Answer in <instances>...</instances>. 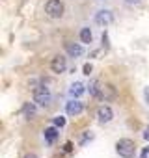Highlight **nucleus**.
Listing matches in <instances>:
<instances>
[{"label": "nucleus", "instance_id": "obj_1", "mask_svg": "<svg viewBox=\"0 0 149 158\" xmlns=\"http://www.w3.org/2000/svg\"><path fill=\"white\" fill-rule=\"evenodd\" d=\"M116 152H117L119 156H123V158H132L134 152H136V145H134L132 139L121 138V139L116 141Z\"/></svg>", "mask_w": 149, "mask_h": 158}, {"label": "nucleus", "instance_id": "obj_2", "mask_svg": "<svg viewBox=\"0 0 149 158\" xmlns=\"http://www.w3.org/2000/svg\"><path fill=\"white\" fill-rule=\"evenodd\" d=\"M63 2L62 0H47V4H45V13L50 17V19H60L63 17Z\"/></svg>", "mask_w": 149, "mask_h": 158}, {"label": "nucleus", "instance_id": "obj_3", "mask_svg": "<svg viewBox=\"0 0 149 158\" xmlns=\"http://www.w3.org/2000/svg\"><path fill=\"white\" fill-rule=\"evenodd\" d=\"M50 101H52V95H50L49 88H45V86L34 88V102H37L39 106H49Z\"/></svg>", "mask_w": 149, "mask_h": 158}, {"label": "nucleus", "instance_id": "obj_4", "mask_svg": "<svg viewBox=\"0 0 149 158\" xmlns=\"http://www.w3.org/2000/svg\"><path fill=\"white\" fill-rule=\"evenodd\" d=\"M65 112H67V115L77 117V115H80V114L84 112V104H82L79 99H71V101L65 102Z\"/></svg>", "mask_w": 149, "mask_h": 158}, {"label": "nucleus", "instance_id": "obj_5", "mask_svg": "<svg viewBox=\"0 0 149 158\" xmlns=\"http://www.w3.org/2000/svg\"><path fill=\"white\" fill-rule=\"evenodd\" d=\"M112 21H114V15L110 10H99L95 13V23L99 26H108V24H112Z\"/></svg>", "mask_w": 149, "mask_h": 158}, {"label": "nucleus", "instance_id": "obj_6", "mask_svg": "<svg viewBox=\"0 0 149 158\" xmlns=\"http://www.w3.org/2000/svg\"><path fill=\"white\" fill-rule=\"evenodd\" d=\"M50 69H52V73H56V74L65 73V69H67V60H65L63 56H54L52 61H50Z\"/></svg>", "mask_w": 149, "mask_h": 158}, {"label": "nucleus", "instance_id": "obj_7", "mask_svg": "<svg viewBox=\"0 0 149 158\" xmlns=\"http://www.w3.org/2000/svg\"><path fill=\"white\" fill-rule=\"evenodd\" d=\"M97 119H99V123H110L112 119H114V112H112V108L110 106H99V110H97Z\"/></svg>", "mask_w": 149, "mask_h": 158}, {"label": "nucleus", "instance_id": "obj_8", "mask_svg": "<svg viewBox=\"0 0 149 158\" xmlns=\"http://www.w3.org/2000/svg\"><path fill=\"white\" fill-rule=\"evenodd\" d=\"M65 52H67L71 58H79V56H82L84 48H82L80 43H65Z\"/></svg>", "mask_w": 149, "mask_h": 158}, {"label": "nucleus", "instance_id": "obj_9", "mask_svg": "<svg viewBox=\"0 0 149 158\" xmlns=\"http://www.w3.org/2000/svg\"><path fill=\"white\" fill-rule=\"evenodd\" d=\"M84 91H86V86H84L82 82H74V84H71V88H69V95L74 97V99H79L80 95H84Z\"/></svg>", "mask_w": 149, "mask_h": 158}, {"label": "nucleus", "instance_id": "obj_10", "mask_svg": "<svg viewBox=\"0 0 149 158\" xmlns=\"http://www.w3.org/2000/svg\"><path fill=\"white\" fill-rule=\"evenodd\" d=\"M88 88H90V93H92L93 97L103 99V86H101V82H99V80H92Z\"/></svg>", "mask_w": 149, "mask_h": 158}, {"label": "nucleus", "instance_id": "obj_11", "mask_svg": "<svg viewBox=\"0 0 149 158\" xmlns=\"http://www.w3.org/2000/svg\"><path fill=\"white\" fill-rule=\"evenodd\" d=\"M58 127H49V128H45L43 130V136H45V139H47V143H54L56 141V138H58Z\"/></svg>", "mask_w": 149, "mask_h": 158}, {"label": "nucleus", "instance_id": "obj_12", "mask_svg": "<svg viewBox=\"0 0 149 158\" xmlns=\"http://www.w3.org/2000/svg\"><path fill=\"white\" fill-rule=\"evenodd\" d=\"M92 41H93V32H92V28L84 26V28L80 30V43H84V45H90Z\"/></svg>", "mask_w": 149, "mask_h": 158}, {"label": "nucleus", "instance_id": "obj_13", "mask_svg": "<svg viewBox=\"0 0 149 158\" xmlns=\"http://www.w3.org/2000/svg\"><path fill=\"white\" fill-rule=\"evenodd\" d=\"M23 114H24L26 119H34V117H36V106H34L32 102H24V106H23Z\"/></svg>", "mask_w": 149, "mask_h": 158}, {"label": "nucleus", "instance_id": "obj_14", "mask_svg": "<svg viewBox=\"0 0 149 158\" xmlns=\"http://www.w3.org/2000/svg\"><path fill=\"white\" fill-rule=\"evenodd\" d=\"M54 127H58V128H62V127H65V117H62V115H58V117H54Z\"/></svg>", "mask_w": 149, "mask_h": 158}, {"label": "nucleus", "instance_id": "obj_15", "mask_svg": "<svg viewBox=\"0 0 149 158\" xmlns=\"http://www.w3.org/2000/svg\"><path fill=\"white\" fill-rule=\"evenodd\" d=\"M123 2H125L127 6H138V4L142 2V0H123Z\"/></svg>", "mask_w": 149, "mask_h": 158}, {"label": "nucleus", "instance_id": "obj_16", "mask_svg": "<svg viewBox=\"0 0 149 158\" xmlns=\"http://www.w3.org/2000/svg\"><path fill=\"white\" fill-rule=\"evenodd\" d=\"M82 71H84V74H88V76H90V73H92V65H90V63H86V65L82 67Z\"/></svg>", "mask_w": 149, "mask_h": 158}, {"label": "nucleus", "instance_id": "obj_17", "mask_svg": "<svg viewBox=\"0 0 149 158\" xmlns=\"http://www.w3.org/2000/svg\"><path fill=\"white\" fill-rule=\"evenodd\" d=\"M147 154H149V147H145V149L142 151V156H140V158H147Z\"/></svg>", "mask_w": 149, "mask_h": 158}, {"label": "nucleus", "instance_id": "obj_18", "mask_svg": "<svg viewBox=\"0 0 149 158\" xmlns=\"http://www.w3.org/2000/svg\"><path fill=\"white\" fill-rule=\"evenodd\" d=\"M143 139L149 141V127H145V130H143Z\"/></svg>", "mask_w": 149, "mask_h": 158}, {"label": "nucleus", "instance_id": "obj_19", "mask_svg": "<svg viewBox=\"0 0 149 158\" xmlns=\"http://www.w3.org/2000/svg\"><path fill=\"white\" fill-rule=\"evenodd\" d=\"M143 97H145V101H147V104H149V88L143 89Z\"/></svg>", "mask_w": 149, "mask_h": 158}, {"label": "nucleus", "instance_id": "obj_20", "mask_svg": "<svg viewBox=\"0 0 149 158\" xmlns=\"http://www.w3.org/2000/svg\"><path fill=\"white\" fill-rule=\"evenodd\" d=\"M71 147H73L71 143H65V152H69V151H71Z\"/></svg>", "mask_w": 149, "mask_h": 158}, {"label": "nucleus", "instance_id": "obj_21", "mask_svg": "<svg viewBox=\"0 0 149 158\" xmlns=\"http://www.w3.org/2000/svg\"><path fill=\"white\" fill-rule=\"evenodd\" d=\"M24 158H37V156H36V154H34V152H30V154H26V156H24Z\"/></svg>", "mask_w": 149, "mask_h": 158}]
</instances>
